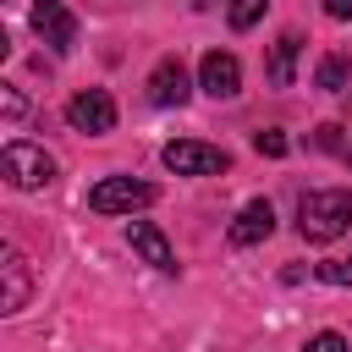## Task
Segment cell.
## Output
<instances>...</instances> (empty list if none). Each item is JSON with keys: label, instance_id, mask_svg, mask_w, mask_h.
<instances>
[{"label": "cell", "instance_id": "obj_1", "mask_svg": "<svg viewBox=\"0 0 352 352\" xmlns=\"http://www.w3.org/2000/svg\"><path fill=\"white\" fill-rule=\"evenodd\" d=\"M297 231L302 242H336L352 231V192L341 187H319V192H302L297 198Z\"/></svg>", "mask_w": 352, "mask_h": 352}, {"label": "cell", "instance_id": "obj_2", "mask_svg": "<svg viewBox=\"0 0 352 352\" xmlns=\"http://www.w3.org/2000/svg\"><path fill=\"white\" fill-rule=\"evenodd\" d=\"M0 170H6V182L22 187V192H38V187L55 182V160H50L38 143H6V148H0Z\"/></svg>", "mask_w": 352, "mask_h": 352}, {"label": "cell", "instance_id": "obj_3", "mask_svg": "<svg viewBox=\"0 0 352 352\" xmlns=\"http://www.w3.org/2000/svg\"><path fill=\"white\" fill-rule=\"evenodd\" d=\"M160 160H165V170H176V176H220V170H231V154L214 148V143H198V138L165 143Z\"/></svg>", "mask_w": 352, "mask_h": 352}, {"label": "cell", "instance_id": "obj_4", "mask_svg": "<svg viewBox=\"0 0 352 352\" xmlns=\"http://www.w3.org/2000/svg\"><path fill=\"white\" fill-rule=\"evenodd\" d=\"M154 204V187L138 182V176H104L88 187V209L94 214H132V209H148Z\"/></svg>", "mask_w": 352, "mask_h": 352}, {"label": "cell", "instance_id": "obj_5", "mask_svg": "<svg viewBox=\"0 0 352 352\" xmlns=\"http://www.w3.org/2000/svg\"><path fill=\"white\" fill-rule=\"evenodd\" d=\"M66 121H72V132L104 138V132H116V99L104 88H82V94L66 99Z\"/></svg>", "mask_w": 352, "mask_h": 352}, {"label": "cell", "instance_id": "obj_6", "mask_svg": "<svg viewBox=\"0 0 352 352\" xmlns=\"http://www.w3.org/2000/svg\"><path fill=\"white\" fill-rule=\"evenodd\" d=\"M33 33H38L55 55H72V50H77V16H72L60 0H38V6H33Z\"/></svg>", "mask_w": 352, "mask_h": 352}, {"label": "cell", "instance_id": "obj_7", "mask_svg": "<svg viewBox=\"0 0 352 352\" xmlns=\"http://www.w3.org/2000/svg\"><path fill=\"white\" fill-rule=\"evenodd\" d=\"M198 88H204L209 99H236V94H242V60H236L231 50H209V55L198 60Z\"/></svg>", "mask_w": 352, "mask_h": 352}, {"label": "cell", "instance_id": "obj_8", "mask_svg": "<svg viewBox=\"0 0 352 352\" xmlns=\"http://www.w3.org/2000/svg\"><path fill=\"white\" fill-rule=\"evenodd\" d=\"M0 280H6V292H0V314H22L28 308V297H33V270H28V258H22V248H0Z\"/></svg>", "mask_w": 352, "mask_h": 352}, {"label": "cell", "instance_id": "obj_9", "mask_svg": "<svg viewBox=\"0 0 352 352\" xmlns=\"http://www.w3.org/2000/svg\"><path fill=\"white\" fill-rule=\"evenodd\" d=\"M126 242H132V253H138L143 264H154L160 275H176V248L165 242V231H160V226L132 220V226H126Z\"/></svg>", "mask_w": 352, "mask_h": 352}, {"label": "cell", "instance_id": "obj_10", "mask_svg": "<svg viewBox=\"0 0 352 352\" xmlns=\"http://www.w3.org/2000/svg\"><path fill=\"white\" fill-rule=\"evenodd\" d=\"M187 94H192L187 66H182L176 55L154 60V72H148V99H154V104H187Z\"/></svg>", "mask_w": 352, "mask_h": 352}, {"label": "cell", "instance_id": "obj_11", "mask_svg": "<svg viewBox=\"0 0 352 352\" xmlns=\"http://www.w3.org/2000/svg\"><path fill=\"white\" fill-rule=\"evenodd\" d=\"M270 231H275V209H270L264 198H253V204H242V214L231 220V248H258Z\"/></svg>", "mask_w": 352, "mask_h": 352}, {"label": "cell", "instance_id": "obj_12", "mask_svg": "<svg viewBox=\"0 0 352 352\" xmlns=\"http://www.w3.org/2000/svg\"><path fill=\"white\" fill-rule=\"evenodd\" d=\"M297 50H302L297 33H280V38H275V50H270V82H275V88H292V77H297Z\"/></svg>", "mask_w": 352, "mask_h": 352}, {"label": "cell", "instance_id": "obj_13", "mask_svg": "<svg viewBox=\"0 0 352 352\" xmlns=\"http://www.w3.org/2000/svg\"><path fill=\"white\" fill-rule=\"evenodd\" d=\"M264 6H270V0H226V22H231L236 33H248V28L264 16Z\"/></svg>", "mask_w": 352, "mask_h": 352}, {"label": "cell", "instance_id": "obj_14", "mask_svg": "<svg viewBox=\"0 0 352 352\" xmlns=\"http://www.w3.org/2000/svg\"><path fill=\"white\" fill-rule=\"evenodd\" d=\"M319 88L324 94H341L346 88V55H324L319 60Z\"/></svg>", "mask_w": 352, "mask_h": 352}, {"label": "cell", "instance_id": "obj_15", "mask_svg": "<svg viewBox=\"0 0 352 352\" xmlns=\"http://www.w3.org/2000/svg\"><path fill=\"white\" fill-rule=\"evenodd\" d=\"M302 352H346V336L341 330H319V336L302 341Z\"/></svg>", "mask_w": 352, "mask_h": 352}, {"label": "cell", "instance_id": "obj_16", "mask_svg": "<svg viewBox=\"0 0 352 352\" xmlns=\"http://www.w3.org/2000/svg\"><path fill=\"white\" fill-rule=\"evenodd\" d=\"M319 280H330V286H352V258H330V264H319Z\"/></svg>", "mask_w": 352, "mask_h": 352}, {"label": "cell", "instance_id": "obj_17", "mask_svg": "<svg viewBox=\"0 0 352 352\" xmlns=\"http://www.w3.org/2000/svg\"><path fill=\"white\" fill-rule=\"evenodd\" d=\"M253 148H258V154H270V160H280V154H286V132H275V126H270V132H258V138H253Z\"/></svg>", "mask_w": 352, "mask_h": 352}, {"label": "cell", "instance_id": "obj_18", "mask_svg": "<svg viewBox=\"0 0 352 352\" xmlns=\"http://www.w3.org/2000/svg\"><path fill=\"white\" fill-rule=\"evenodd\" d=\"M0 104H6V121H16V116H22V94H16V88H6V94H0Z\"/></svg>", "mask_w": 352, "mask_h": 352}, {"label": "cell", "instance_id": "obj_19", "mask_svg": "<svg viewBox=\"0 0 352 352\" xmlns=\"http://www.w3.org/2000/svg\"><path fill=\"white\" fill-rule=\"evenodd\" d=\"M336 132H341V126H319V132H314V148H341Z\"/></svg>", "mask_w": 352, "mask_h": 352}, {"label": "cell", "instance_id": "obj_20", "mask_svg": "<svg viewBox=\"0 0 352 352\" xmlns=\"http://www.w3.org/2000/svg\"><path fill=\"white\" fill-rule=\"evenodd\" d=\"M324 11H330L336 22H352V0H324Z\"/></svg>", "mask_w": 352, "mask_h": 352}, {"label": "cell", "instance_id": "obj_21", "mask_svg": "<svg viewBox=\"0 0 352 352\" xmlns=\"http://www.w3.org/2000/svg\"><path fill=\"white\" fill-rule=\"evenodd\" d=\"M346 160H352V148H346Z\"/></svg>", "mask_w": 352, "mask_h": 352}]
</instances>
